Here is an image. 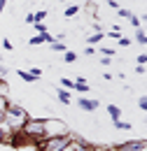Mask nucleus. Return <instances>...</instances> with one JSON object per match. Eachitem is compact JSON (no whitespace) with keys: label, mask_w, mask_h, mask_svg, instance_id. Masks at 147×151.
<instances>
[{"label":"nucleus","mask_w":147,"mask_h":151,"mask_svg":"<svg viewBox=\"0 0 147 151\" xmlns=\"http://www.w3.org/2000/svg\"><path fill=\"white\" fill-rule=\"evenodd\" d=\"M5 107L7 102H0V126H5Z\"/></svg>","instance_id":"obj_23"},{"label":"nucleus","mask_w":147,"mask_h":151,"mask_svg":"<svg viewBox=\"0 0 147 151\" xmlns=\"http://www.w3.org/2000/svg\"><path fill=\"white\" fill-rule=\"evenodd\" d=\"M135 63H138V65H145L147 63V54H138V56H135Z\"/></svg>","instance_id":"obj_24"},{"label":"nucleus","mask_w":147,"mask_h":151,"mask_svg":"<svg viewBox=\"0 0 147 151\" xmlns=\"http://www.w3.org/2000/svg\"><path fill=\"white\" fill-rule=\"evenodd\" d=\"M58 100H61L63 105H68V102L73 100V98H70V91H68V88H58Z\"/></svg>","instance_id":"obj_11"},{"label":"nucleus","mask_w":147,"mask_h":151,"mask_svg":"<svg viewBox=\"0 0 147 151\" xmlns=\"http://www.w3.org/2000/svg\"><path fill=\"white\" fill-rule=\"evenodd\" d=\"M77 107L84 109V112H96V109L100 107V102L93 100V98H79V100H77Z\"/></svg>","instance_id":"obj_6"},{"label":"nucleus","mask_w":147,"mask_h":151,"mask_svg":"<svg viewBox=\"0 0 147 151\" xmlns=\"http://www.w3.org/2000/svg\"><path fill=\"white\" fill-rule=\"evenodd\" d=\"M138 107L145 112V109H147V98H138Z\"/></svg>","instance_id":"obj_28"},{"label":"nucleus","mask_w":147,"mask_h":151,"mask_svg":"<svg viewBox=\"0 0 147 151\" xmlns=\"http://www.w3.org/2000/svg\"><path fill=\"white\" fill-rule=\"evenodd\" d=\"M26 23H31V26L35 23V17H33V12H31V14H26Z\"/></svg>","instance_id":"obj_32"},{"label":"nucleus","mask_w":147,"mask_h":151,"mask_svg":"<svg viewBox=\"0 0 147 151\" xmlns=\"http://www.w3.org/2000/svg\"><path fill=\"white\" fill-rule=\"evenodd\" d=\"M28 72H31V75H35L37 79H40V75H42V70H40V68H31V70H28Z\"/></svg>","instance_id":"obj_30"},{"label":"nucleus","mask_w":147,"mask_h":151,"mask_svg":"<svg viewBox=\"0 0 147 151\" xmlns=\"http://www.w3.org/2000/svg\"><path fill=\"white\" fill-rule=\"evenodd\" d=\"M129 21H131V26H133V28H140V26H143V21L138 19L135 14H131V17H129Z\"/></svg>","instance_id":"obj_20"},{"label":"nucleus","mask_w":147,"mask_h":151,"mask_svg":"<svg viewBox=\"0 0 147 151\" xmlns=\"http://www.w3.org/2000/svg\"><path fill=\"white\" fill-rule=\"evenodd\" d=\"M84 2H91V0H84Z\"/></svg>","instance_id":"obj_36"},{"label":"nucleus","mask_w":147,"mask_h":151,"mask_svg":"<svg viewBox=\"0 0 147 151\" xmlns=\"http://www.w3.org/2000/svg\"><path fill=\"white\" fill-rule=\"evenodd\" d=\"M75 151H89V149H87V147H82V144H77V149H75Z\"/></svg>","instance_id":"obj_35"},{"label":"nucleus","mask_w":147,"mask_h":151,"mask_svg":"<svg viewBox=\"0 0 147 151\" xmlns=\"http://www.w3.org/2000/svg\"><path fill=\"white\" fill-rule=\"evenodd\" d=\"M28 44H31V47H40V44H44V42H42V35H35V37H31V40H28Z\"/></svg>","instance_id":"obj_19"},{"label":"nucleus","mask_w":147,"mask_h":151,"mask_svg":"<svg viewBox=\"0 0 147 151\" xmlns=\"http://www.w3.org/2000/svg\"><path fill=\"white\" fill-rule=\"evenodd\" d=\"M135 42H138L140 47H145V44H147V35H145L143 28H138V33H135Z\"/></svg>","instance_id":"obj_12"},{"label":"nucleus","mask_w":147,"mask_h":151,"mask_svg":"<svg viewBox=\"0 0 147 151\" xmlns=\"http://www.w3.org/2000/svg\"><path fill=\"white\" fill-rule=\"evenodd\" d=\"M49 47H52V49H54V51H61V54H65V51H68V49H65V44H63V42H52V44H49Z\"/></svg>","instance_id":"obj_17"},{"label":"nucleus","mask_w":147,"mask_h":151,"mask_svg":"<svg viewBox=\"0 0 147 151\" xmlns=\"http://www.w3.org/2000/svg\"><path fill=\"white\" fill-rule=\"evenodd\" d=\"M33 28L37 30V35H40V33H47V26H44V23H33Z\"/></svg>","instance_id":"obj_26"},{"label":"nucleus","mask_w":147,"mask_h":151,"mask_svg":"<svg viewBox=\"0 0 147 151\" xmlns=\"http://www.w3.org/2000/svg\"><path fill=\"white\" fill-rule=\"evenodd\" d=\"M100 51H103V54H105V56H114V49H108V47H103V49H100Z\"/></svg>","instance_id":"obj_31"},{"label":"nucleus","mask_w":147,"mask_h":151,"mask_svg":"<svg viewBox=\"0 0 147 151\" xmlns=\"http://www.w3.org/2000/svg\"><path fill=\"white\" fill-rule=\"evenodd\" d=\"M108 114H110L112 123H114V121H122V109H119L117 105H108Z\"/></svg>","instance_id":"obj_8"},{"label":"nucleus","mask_w":147,"mask_h":151,"mask_svg":"<svg viewBox=\"0 0 147 151\" xmlns=\"http://www.w3.org/2000/svg\"><path fill=\"white\" fill-rule=\"evenodd\" d=\"M100 65H105V68H108V65H112V58H110V56L100 58Z\"/></svg>","instance_id":"obj_29"},{"label":"nucleus","mask_w":147,"mask_h":151,"mask_svg":"<svg viewBox=\"0 0 147 151\" xmlns=\"http://www.w3.org/2000/svg\"><path fill=\"white\" fill-rule=\"evenodd\" d=\"M75 88H77L79 93H89V84H87V81H75Z\"/></svg>","instance_id":"obj_15"},{"label":"nucleus","mask_w":147,"mask_h":151,"mask_svg":"<svg viewBox=\"0 0 147 151\" xmlns=\"http://www.w3.org/2000/svg\"><path fill=\"white\" fill-rule=\"evenodd\" d=\"M17 77L21 79V81H26V84H35V81H37V77L31 75V72H28V70H23V68H21V70H17Z\"/></svg>","instance_id":"obj_7"},{"label":"nucleus","mask_w":147,"mask_h":151,"mask_svg":"<svg viewBox=\"0 0 147 151\" xmlns=\"http://www.w3.org/2000/svg\"><path fill=\"white\" fill-rule=\"evenodd\" d=\"M26 121H28V112L21 105H9L7 102V107H5V126H7V130L9 132L21 130Z\"/></svg>","instance_id":"obj_1"},{"label":"nucleus","mask_w":147,"mask_h":151,"mask_svg":"<svg viewBox=\"0 0 147 151\" xmlns=\"http://www.w3.org/2000/svg\"><path fill=\"white\" fill-rule=\"evenodd\" d=\"M2 49H5V51H12V49H14V47H12V42H9L7 37L2 40Z\"/></svg>","instance_id":"obj_27"},{"label":"nucleus","mask_w":147,"mask_h":151,"mask_svg":"<svg viewBox=\"0 0 147 151\" xmlns=\"http://www.w3.org/2000/svg\"><path fill=\"white\" fill-rule=\"evenodd\" d=\"M9 139V130H7V126H0V144H5Z\"/></svg>","instance_id":"obj_14"},{"label":"nucleus","mask_w":147,"mask_h":151,"mask_svg":"<svg viewBox=\"0 0 147 151\" xmlns=\"http://www.w3.org/2000/svg\"><path fill=\"white\" fill-rule=\"evenodd\" d=\"M42 151H65L68 147H73V135L70 132H63V135H56V137H47L40 142Z\"/></svg>","instance_id":"obj_3"},{"label":"nucleus","mask_w":147,"mask_h":151,"mask_svg":"<svg viewBox=\"0 0 147 151\" xmlns=\"http://www.w3.org/2000/svg\"><path fill=\"white\" fill-rule=\"evenodd\" d=\"M145 139H131V142H124V144H117L114 151H145Z\"/></svg>","instance_id":"obj_5"},{"label":"nucleus","mask_w":147,"mask_h":151,"mask_svg":"<svg viewBox=\"0 0 147 151\" xmlns=\"http://www.w3.org/2000/svg\"><path fill=\"white\" fill-rule=\"evenodd\" d=\"M114 128L117 130H131V123H126V121H114Z\"/></svg>","instance_id":"obj_18"},{"label":"nucleus","mask_w":147,"mask_h":151,"mask_svg":"<svg viewBox=\"0 0 147 151\" xmlns=\"http://www.w3.org/2000/svg\"><path fill=\"white\" fill-rule=\"evenodd\" d=\"M103 37H105V35H103L100 30H96L93 35H89V37H87V42H89V47H96V44H100V40H103Z\"/></svg>","instance_id":"obj_9"},{"label":"nucleus","mask_w":147,"mask_h":151,"mask_svg":"<svg viewBox=\"0 0 147 151\" xmlns=\"http://www.w3.org/2000/svg\"><path fill=\"white\" fill-rule=\"evenodd\" d=\"M117 14H119V17H124V19H129V17H131V12L126 9V7H119V9H117Z\"/></svg>","instance_id":"obj_25"},{"label":"nucleus","mask_w":147,"mask_h":151,"mask_svg":"<svg viewBox=\"0 0 147 151\" xmlns=\"http://www.w3.org/2000/svg\"><path fill=\"white\" fill-rule=\"evenodd\" d=\"M21 132L31 139V142H42L44 137H47V130H44V119H28L26 123H23V128Z\"/></svg>","instance_id":"obj_2"},{"label":"nucleus","mask_w":147,"mask_h":151,"mask_svg":"<svg viewBox=\"0 0 147 151\" xmlns=\"http://www.w3.org/2000/svg\"><path fill=\"white\" fill-rule=\"evenodd\" d=\"M77 12H79V5H70V7H65V9H63V17H65V19H73Z\"/></svg>","instance_id":"obj_10"},{"label":"nucleus","mask_w":147,"mask_h":151,"mask_svg":"<svg viewBox=\"0 0 147 151\" xmlns=\"http://www.w3.org/2000/svg\"><path fill=\"white\" fill-rule=\"evenodd\" d=\"M0 98H2V95H0Z\"/></svg>","instance_id":"obj_37"},{"label":"nucleus","mask_w":147,"mask_h":151,"mask_svg":"<svg viewBox=\"0 0 147 151\" xmlns=\"http://www.w3.org/2000/svg\"><path fill=\"white\" fill-rule=\"evenodd\" d=\"M33 17H35V23H42V21L47 19V9H40V12H33Z\"/></svg>","instance_id":"obj_16"},{"label":"nucleus","mask_w":147,"mask_h":151,"mask_svg":"<svg viewBox=\"0 0 147 151\" xmlns=\"http://www.w3.org/2000/svg\"><path fill=\"white\" fill-rule=\"evenodd\" d=\"M75 60H77V54H75V51H65V54H63V63L70 65V63H75Z\"/></svg>","instance_id":"obj_13"},{"label":"nucleus","mask_w":147,"mask_h":151,"mask_svg":"<svg viewBox=\"0 0 147 151\" xmlns=\"http://www.w3.org/2000/svg\"><path fill=\"white\" fill-rule=\"evenodd\" d=\"M5 5H7V0H0V14H2V9H5Z\"/></svg>","instance_id":"obj_34"},{"label":"nucleus","mask_w":147,"mask_h":151,"mask_svg":"<svg viewBox=\"0 0 147 151\" xmlns=\"http://www.w3.org/2000/svg\"><path fill=\"white\" fill-rule=\"evenodd\" d=\"M44 130H47V137H56V135L68 132V128H65V123L58 121V119H44ZM47 137H44V139H47Z\"/></svg>","instance_id":"obj_4"},{"label":"nucleus","mask_w":147,"mask_h":151,"mask_svg":"<svg viewBox=\"0 0 147 151\" xmlns=\"http://www.w3.org/2000/svg\"><path fill=\"white\" fill-rule=\"evenodd\" d=\"M84 54H87V56H93V54H96V49H93V47H87V49H84Z\"/></svg>","instance_id":"obj_33"},{"label":"nucleus","mask_w":147,"mask_h":151,"mask_svg":"<svg viewBox=\"0 0 147 151\" xmlns=\"http://www.w3.org/2000/svg\"><path fill=\"white\" fill-rule=\"evenodd\" d=\"M61 86H63V88H75V81H70L68 77H63V79H61Z\"/></svg>","instance_id":"obj_22"},{"label":"nucleus","mask_w":147,"mask_h":151,"mask_svg":"<svg viewBox=\"0 0 147 151\" xmlns=\"http://www.w3.org/2000/svg\"><path fill=\"white\" fill-rule=\"evenodd\" d=\"M117 44H119V47H131V44H133V40H129V37H124V35H122V37L117 40Z\"/></svg>","instance_id":"obj_21"}]
</instances>
